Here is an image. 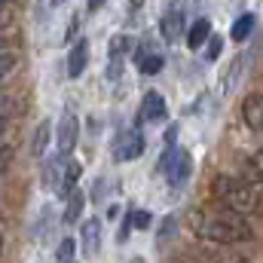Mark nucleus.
Wrapping results in <instances>:
<instances>
[{"label":"nucleus","mask_w":263,"mask_h":263,"mask_svg":"<svg viewBox=\"0 0 263 263\" xmlns=\"http://www.w3.org/2000/svg\"><path fill=\"white\" fill-rule=\"evenodd\" d=\"M0 251H3V233H0Z\"/></svg>","instance_id":"7c9ffc66"},{"label":"nucleus","mask_w":263,"mask_h":263,"mask_svg":"<svg viewBox=\"0 0 263 263\" xmlns=\"http://www.w3.org/2000/svg\"><path fill=\"white\" fill-rule=\"evenodd\" d=\"M129 6H132V9H141V6H144V0H129Z\"/></svg>","instance_id":"c85d7f7f"},{"label":"nucleus","mask_w":263,"mask_h":263,"mask_svg":"<svg viewBox=\"0 0 263 263\" xmlns=\"http://www.w3.org/2000/svg\"><path fill=\"white\" fill-rule=\"evenodd\" d=\"M126 52H132V37L129 34H117L110 40V55H123L126 59Z\"/></svg>","instance_id":"5701e85b"},{"label":"nucleus","mask_w":263,"mask_h":263,"mask_svg":"<svg viewBox=\"0 0 263 263\" xmlns=\"http://www.w3.org/2000/svg\"><path fill=\"white\" fill-rule=\"evenodd\" d=\"M15 65H18V55L12 49H0V80H6L15 70Z\"/></svg>","instance_id":"412c9836"},{"label":"nucleus","mask_w":263,"mask_h":263,"mask_svg":"<svg viewBox=\"0 0 263 263\" xmlns=\"http://www.w3.org/2000/svg\"><path fill=\"white\" fill-rule=\"evenodd\" d=\"M175 233H178V217L175 214H165L162 223H159V233H156V245H165Z\"/></svg>","instance_id":"6ab92c4d"},{"label":"nucleus","mask_w":263,"mask_h":263,"mask_svg":"<svg viewBox=\"0 0 263 263\" xmlns=\"http://www.w3.org/2000/svg\"><path fill=\"white\" fill-rule=\"evenodd\" d=\"M251 34H254V15H251V12H245V15H239V18L233 22V28H230V37H233L236 43H245Z\"/></svg>","instance_id":"dca6fc26"},{"label":"nucleus","mask_w":263,"mask_h":263,"mask_svg":"<svg viewBox=\"0 0 263 263\" xmlns=\"http://www.w3.org/2000/svg\"><path fill=\"white\" fill-rule=\"evenodd\" d=\"M242 120L248 123V129L263 132V92H251L242 101Z\"/></svg>","instance_id":"9d476101"},{"label":"nucleus","mask_w":263,"mask_h":263,"mask_svg":"<svg viewBox=\"0 0 263 263\" xmlns=\"http://www.w3.org/2000/svg\"><path fill=\"white\" fill-rule=\"evenodd\" d=\"M126 220L132 223V230H147L153 217H150L147 211H129V214H126Z\"/></svg>","instance_id":"393cba45"},{"label":"nucleus","mask_w":263,"mask_h":263,"mask_svg":"<svg viewBox=\"0 0 263 263\" xmlns=\"http://www.w3.org/2000/svg\"><path fill=\"white\" fill-rule=\"evenodd\" d=\"M132 263H144V260H141V257H135V260H132Z\"/></svg>","instance_id":"2f4dec72"},{"label":"nucleus","mask_w":263,"mask_h":263,"mask_svg":"<svg viewBox=\"0 0 263 263\" xmlns=\"http://www.w3.org/2000/svg\"><path fill=\"white\" fill-rule=\"evenodd\" d=\"M104 3H107V0H89V3H86V6H89V12H98V9H101V6H104Z\"/></svg>","instance_id":"cd10ccee"},{"label":"nucleus","mask_w":263,"mask_h":263,"mask_svg":"<svg viewBox=\"0 0 263 263\" xmlns=\"http://www.w3.org/2000/svg\"><path fill=\"white\" fill-rule=\"evenodd\" d=\"M123 67H126V59H123V55H110V62H107V67H104L107 83H117V80L123 77Z\"/></svg>","instance_id":"4be33fe9"},{"label":"nucleus","mask_w":263,"mask_h":263,"mask_svg":"<svg viewBox=\"0 0 263 263\" xmlns=\"http://www.w3.org/2000/svg\"><path fill=\"white\" fill-rule=\"evenodd\" d=\"M80 175H83V168H80V162H65V172H62V184H59V193L62 196H70L73 190H77V181H80Z\"/></svg>","instance_id":"2eb2a0df"},{"label":"nucleus","mask_w":263,"mask_h":263,"mask_svg":"<svg viewBox=\"0 0 263 263\" xmlns=\"http://www.w3.org/2000/svg\"><path fill=\"white\" fill-rule=\"evenodd\" d=\"M89 65V40H77L70 55H67V77H83V70Z\"/></svg>","instance_id":"9b49d317"},{"label":"nucleus","mask_w":263,"mask_h":263,"mask_svg":"<svg viewBox=\"0 0 263 263\" xmlns=\"http://www.w3.org/2000/svg\"><path fill=\"white\" fill-rule=\"evenodd\" d=\"M214 199L239 214V217H251V214H260L263 211V187L254 181H242V178H227L220 175L214 181Z\"/></svg>","instance_id":"f03ea898"},{"label":"nucleus","mask_w":263,"mask_h":263,"mask_svg":"<svg viewBox=\"0 0 263 263\" xmlns=\"http://www.w3.org/2000/svg\"><path fill=\"white\" fill-rule=\"evenodd\" d=\"M15 110H18V101H15L9 92H3V89H0V120H6V117H9V114H15Z\"/></svg>","instance_id":"b1692460"},{"label":"nucleus","mask_w":263,"mask_h":263,"mask_svg":"<svg viewBox=\"0 0 263 263\" xmlns=\"http://www.w3.org/2000/svg\"><path fill=\"white\" fill-rule=\"evenodd\" d=\"M77 141H80V120L70 110H65L62 120H59V129H55V150H59L62 162H67V156L73 153Z\"/></svg>","instance_id":"20e7f679"},{"label":"nucleus","mask_w":263,"mask_h":263,"mask_svg":"<svg viewBox=\"0 0 263 263\" xmlns=\"http://www.w3.org/2000/svg\"><path fill=\"white\" fill-rule=\"evenodd\" d=\"M3 135H6V120H0V144H3Z\"/></svg>","instance_id":"c756f323"},{"label":"nucleus","mask_w":263,"mask_h":263,"mask_svg":"<svg viewBox=\"0 0 263 263\" xmlns=\"http://www.w3.org/2000/svg\"><path fill=\"white\" fill-rule=\"evenodd\" d=\"M12 159H15V147H12V144H0V175L9 172Z\"/></svg>","instance_id":"bb28decb"},{"label":"nucleus","mask_w":263,"mask_h":263,"mask_svg":"<svg viewBox=\"0 0 263 263\" xmlns=\"http://www.w3.org/2000/svg\"><path fill=\"white\" fill-rule=\"evenodd\" d=\"M52 3H55V6H59V3H65V0H52Z\"/></svg>","instance_id":"473e14b6"},{"label":"nucleus","mask_w":263,"mask_h":263,"mask_svg":"<svg viewBox=\"0 0 263 263\" xmlns=\"http://www.w3.org/2000/svg\"><path fill=\"white\" fill-rule=\"evenodd\" d=\"M211 37V22L208 18H196L190 28H187V46L190 49H202Z\"/></svg>","instance_id":"ddd939ff"},{"label":"nucleus","mask_w":263,"mask_h":263,"mask_svg":"<svg viewBox=\"0 0 263 263\" xmlns=\"http://www.w3.org/2000/svg\"><path fill=\"white\" fill-rule=\"evenodd\" d=\"M135 65H138V70H141L144 77H153V73H159V70L165 67V59H162V52L156 49L153 40H144V43L135 49Z\"/></svg>","instance_id":"0eeeda50"},{"label":"nucleus","mask_w":263,"mask_h":263,"mask_svg":"<svg viewBox=\"0 0 263 263\" xmlns=\"http://www.w3.org/2000/svg\"><path fill=\"white\" fill-rule=\"evenodd\" d=\"M168 117V107H165V98L156 92V89H150L144 98H141V110H138V126H144V123H162Z\"/></svg>","instance_id":"6e6552de"},{"label":"nucleus","mask_w":263,"mask_h":263,"mask_svg":"<svg viewBox=\"0 0 263 263\" xmlns=\"http://www.w3.org/2000/svg\"><path fill=\"white\" fill-rule=\"evenodd\" d=\"M159 31H162V37H165V43H178V40H181V34H187L184 9L168 6V9L162 12V18H159Z\"/></svg>","instance_id":"1a4fd4ad"},{"label":"nucleus","mask_w":263,"mask_h":263,"mask_svg":"<svg viewBox=\"0 0 263 263\" xmlns=\"http://www.w3.org/2000/svg\"><path fill=\"white\" fill-rule=\"evenodd\" d=\"M52 120H40V126L34 132V138H31V156L34 159H43L46 156V147H49V141H52Z\"/></svg>","instance_id":"f8f14e48"},{"label":"nucleus","mask_w":263,"mask_h":263,"mask_svg":"<svg viewBox=\"0 0 263 263\" xmlns=\"http://www.w3.org/2000/svg\"><path fill=\"white\" fill-rule=\"evenodd\" d=\"M62 168H65V162L55 156L52 162H46V168H43V187L46 190H52V187H59V181H62Z\"/></svg>","instance_id":"f3484780"},{"label":"nucleus","mask_w":263,"mask_h":263,"mask_svg":"<svg viewBox=\"0 0 263 263\" xmlns=\"http://www.w3.org/2000/svg\"><path fill=\"white\" fill-rule=\"evenodd\" d=\"M156 172H162L168 178L172 190H181L190 181V175H193V156H190V150L187 147H165V153L156 162Z\"/></svg>","instance_id":"7ed1b4c3"},{"label":"nucleus","mask_w":263,"mask_h":263,"mask_svg":"<svg viewBox=\"0 0 263 263\" xmlns=\"http://www.w3.org/2000/svg\"><path fill=\"white\" fill-rule=\"evenodd\" d=\"M80 251L86 260L98 257V251H101V217H86L80 223Z\"/></svg>","instance_id":"423d86ee"},{"label":"nucleus","mask_w":263,"mask_h":263,"mask_svg":"<svg viewBox=\"0 0 263 263\" xmlns=\"http://www.w3.org/2000/svg\"><path fill=\"white\" fill-rule=\"evenodd\" d=\"M55 263H77V242L73 239H62L55 248Z\"/></svg>","instance_id":"aec40b11"},{"label":"nucleus","mask_w":263,"mask_h":263,"mask_svg":"<svg viewBox=\"0 0 263 263\" xmlns=\"http://www.w3.org/2000/svg\"><path fill=\"white\" fill-rule=\"evenodd\" d=\"M245 168H248L251 181L263 187V147H260V150H254V153H251V156L245 159Z\"/></svg>","instance_id":"a211bd4d"},{"label":"nucleus","mask_w":263,"mask_h":263,"mask_svg":"<svg viewBox=\"0 0 263 263\" xmlns=\"http://www.w3.org/2000/svg\"><path fill=\"white\" fill-rule=\"evenodd\" d=\"M187 223L199 239L217 242V245H242V242L254 239L248 217H239L227 208H193Z\"/></svg>","instance_id":"f257e3e1"},{"label":"nucleus","mask_w":263,"mask_h":263,"mask_svg":"<svg viewBox=\"0 0 263 263\" xmlns=\"http://www.w3.org/2000/svg\"><path fill=\"white\" fill-rule=\"evenodd\" d=\"M144 153V135H141V126H135V129H126L117 135V141H114V156H117V162H132V159H138Z\"/></svg>","instance_id":"39448f33"},{"label":"nucleus","mask_w":263,"mask_h":263,"mask_svg":"<svg viewBox=\"0 0 263 263\" xmlns=\"http://www.w3.org/2000/svg\"><path fill=\"white\" fill-rule=\"evenodd\" d=\"M0 263H3V260H0Z\"/></svg>","instance_id":"72a5a7b5"},{"label":"nucleus","mask_w":263,"mask_h":263,"mask_svg":"<svg viewBox=\"0 0 263 263\" xmlns=\"http://www.w3.org/2000/svg\"><path fill=\"white\" fill-rule=\"evenodd\" d=\"M220 49H223V40H220L217 34H211V37H208V46H205V62L220 59Z\"/></svg>","instance_id":"a878e982"},{"label":"nucleus","mask_w":263,"mask_h":263,"mask_svg":"<svg viewBox=\"0 0 263 263\" xmlns=\"http://www.w3.org/2000/svg\"><path fill=\"white\" fill-rule=\"evenodd\" d=\"M83 205H86V193H83V190H73V193L67 196L65 214H62V220H65L67 227L80 223V217H83Z\"/></svg>","instance_id":"4468645a"}]
</instances>
